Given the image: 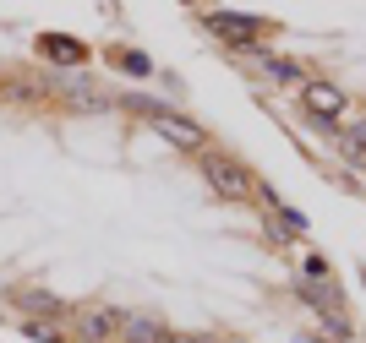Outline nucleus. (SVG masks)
I'll list each match as a JSON object with an SVG mask.
<instances>
[{
    "label": "nucleus",
    "mask_w": 366,
    "mask_h": 343,
    "mask_svg": "<svg viewBox=\"0 0 366 343\" xmlns=\"http://www.w3.org/2000/svg\"><path fill=\"white\" fill-rule=\"evenodd\" d=\"M126 109H137V115H148V120H153V131H159V136H169L175 148H202V142H208L197 120L175 115V109H169V104H159V98H142V93H132V98H126Z\"/></svg>",
    "instance_id": "1"
},
{
    "label": "nucleus",
    "mask_w": 366,
    "mask_h": 343,
    "mask_svg": "<svg viewBox=\"0 0 366 343\" xmlns=\"http://www.w3.org/2000/svg\"><path fill=\"white\" fill-rule=\"evenodd\" d=\"M202 175H208V185H214L219 196H229V202H252V196H257V185H252V175H246L241 158H224V153H214V158L202 164Z\"/></svg>",
    "instance_id": "2"
},
{
    "label": "nucleus",
    "mask_w": 366,
    "mask_h": 343,
    "mask_svg": "<svg viewBox=\"0 0 366 343\" xmlns=\"http://www.w3.org/2000/svg\"><path fill=\"white\" fill-rule=\"evenodd\" d=\"M121 327H126V311H115V305H82L76 311V338H88V343L121 338Z\"/></svg>",
    "instance_id": "3"
},
{
    "label": "nucleus",
    "mask_w": 366,
    "mask_h": 343,
    "mask_svg": "<svg viewBox=\"0 0 366 343\" xmlns=\"http://www.w3.org/2000/svg\"><path fill=\"white\" fill-rule=\"evenodd\" d=\"M208 33H219V39H229V44H252L262 33L257 16H246V11H208Z\"/></svg>",
    "instance_id": "4"
},
{
    "label": "nucleus",
    "mask_w": 366,
    "mask_h": 343,
    "mask_svg": "<svg viewBox=\"0 0 366 343\" xmlns=\"http://www.w3.org/2000/svg\"><path fill=\"white\" fill-rule=\"evenodd\" d=\"M301 98H306V109H312L317 120H339L345 115V93H339L334 82H306Z\"/></svg>",
    "instance_id": "5"
},
{
    "label": "nucleus",
    "mask_w": 366,
    "mask_h": 343,
    "mask_svg": "<svg viewBox=\"0 0 366 343\" xmlns=\"http://www.w3.org/2000/svg\"><path fill=\"white\" fill-rule=\"evenodd\" d=\"M121 338L126 343H169V327L159 322V316H148V311H126Z\"/></svg>",
    "instance_id": "6"
},
{
    "label": "nucleus",
    "mask_w": 366,
    "mask_h": 343,
    "mask_svg": "<svg viewBox=\"0 0 366 343\" xmlns=\"http://www.w3.org/2000/svg\"><path fill=\"white\" fill-rule=\"evenodd\" d=\"M252 60H257V66H262V71H268V76H274V82H301V66H295V60H285V55H268V49H252Z\"/></svg>",
    "instance_id": "7"
},
{
    "label": "nucleus",
    "mask_w": 366,
    "mask_h": 343,
    "mask_svg": "<svg viewBox=\"0 0 366 343\" xmlns=\"http://www.w3.org/2000/svg\"><path fill=\"white\" fill-rule=\"evenodd\" d=\"M44 55L61 60V66H76V60H82V44H76V39H44Z\"/></svg>",
    "instance_id": "8"
},
{
    "label": "nucleus",
    "mask_w": 366,
    "mask_h": 343,
    "mask_svg": "<svg viewBox=\"0 0 366 343\" xmlns=\"http://www.w3.org/2000/svg\"><path fill=\"white\" fill-rule=\"evenodd\" d=\"M345 153H350L355 164H366V120H355L350 131H345Z\"/></svg>",
    "instance_id": "9"
},
{
    "label": "nucleus",
    "mask_w": 366,
    "mask_h": 343,
    "mask_svg": "<svg viewBox=\"0 0 366 343\" xmlns=\"http://www.w3.org/2000/svg\"><path fill=\"white\" fill-rule=\"evenodd\" d=\"M115 60H121V66H126L132 76H148V55H142V49H121Z\"/></svg>",
    "instance_id": "10"
},
{
    "label": "nucleus",
    "mask_w": 366,
    "mask_h": 343,
    "mask_svg": "<svg viewBox=\"0 0 366 343\" xmlns=\"http://www.w3.org/2000/svg\"><path fill=\"white\" fill-rule=\"evenodd\" d=\"M22 305H28V311H39V316H55V311H61V305H55V295H22Z\"/></svg>",
    "instance_id": "11"
},
{
    "label": "nucleus",
    "mask_w": 366,
    "mask_h": 343,
    "mask_svg": "<svg viewBox=\"0 0 366 343\" xmlns=\"http://www.w3.org/2000/svg\"><path fill=\"white\" fill-rule=\"evenodd\" d=\"M28 338H39V343H66L61 332L49 327V322H33V327H28Z\"/></svg>",
    "instance_id": "12"
},
{
    "label": "nucleus",
    "mask_w": 366,
    "mask_h": 343,
    "mask_svg": "<svg viewBox=\"0 0 366 343\" xmlns=\"http://www.w3.org/2000/svg\"><path fill=\"white\" fill-rule=\"evenodd\" d=\"M169 343H219V338H208V332H169Z\"/></svg>",
    "instance_id": "13"
}]
</instances>
